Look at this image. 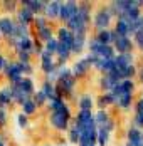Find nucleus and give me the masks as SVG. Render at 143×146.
Returning a JSON list of instances; mask_svg holds the SVG:
<instances>
[{
  "label": "nucleus",
  "instance_id": "nucleus-1",
  "mask_svg": "<svg viewBox=\"0 0 143 146\" xmlns=\"http://www.w3.org/2000/svg\"><path fill=\"white\" fill-rule=\"evenodd\" d=\"M71 119H72L71 109L66 102H62L56 111H51V114H49V123L57 131H69Z\"/></svg>",
  "mask_w": 143,
  "mask_h": 146
},
{
  "label": "nucleus",
  "instance_id": "nucleus-2",
  "mask_svg": "<svg viewBox=\"0 0 143 146\" xmlns=\"http://www.w3.org/2000/svg\"><path fill=\"white\" fill-rule=\"evenodd\" d=\"M88 50H89V54L98 56L101 59H114L116 57V50H114L113 45L101 44L100 40H96L94 37L88 40Z\"/></svg>",
  "mask_w": 143,
  "mask_h": 146
},
{
  "label": "nucleus",
  "instance_id": "nucleus-3",
  "mask_svg": "<svg viewBox=\"0 0 143 146\" xmlns=\"http://www.w3.org/2000/svg\"><path fill=\"white\" fill-rule=\"evenodd\" d=\"M3 76L9 79L10 86H17V84L24 79V74H22V71H20L19 60H9L7 67L3 69Z\"/></svg>",
  "mask_w": 143,
  "mask_h": 146
},
{
  "label": "nucleus",
  "instance_id": "nucleus-4",
  "mask_svg": "<svg viewBox=\"0 0 143 146\" xmlns=\"http://www.w3.org/2000/svg\"><path fill=\"white\" fill-rule=\"evenodd\" d=\"M111 15H110V12L106 10V7H103V9H100L96 14H94V17H93V25H94V29L98 30H106L108 27H110V22H111Z\"/></svg>",
  "mask_w": 143,
  "mask_h": 146
},
{
  "label": "nucleus",
  "instance_id": "nucleus-5",
  "mask_svg": "<svg viewBox=\"0 0 143 146\" xmlns=\"http://www.w3.org/2000/svg\"><path fill=\"white\" fill-rule=\"evenodd\" d=\"M41 69H42V72L45 76H51L52 72L57 71V62L54 60V56H51L45 50L41 54Z\"/></svg>",
  "mask_w": 143,
  "mask_h": 146
},
{
  "label": "nucleus",
  "instance_id": "nucleus-6",
  "mask_svg": "<svg viewBox=\"0 0 143 146\" xmlns=\"http://www.w3.org/2000/svg\"><path fill=\"white\" fill-rule=\"evenodd\" d=\"M61 7H62V2H59V0H51V2L45 3V9H44L42 15L47 20H56V19H59Z\"/></svg>",
  "mask_w": 143,
  "mask_h": 146
},
{
  "label": "nucleus",
  "instance_id": "nucleus-7",
  "mask_svg": "<svg viewBox=\"0 0 143 146\" xmlns=\"http://www.w3.org/2000/svg\"><path fill=\"white\" fill-rule=\"evenodd\" d=\"M114 50L118 54H128V52H133V47H135V42L131 40V37H118L116 42L113 44Z\"/></svg>",
  "mask_w": 143,
  "mask_h": 146
},
{
  "label": "nucleus",
  "instance_id": "nucleus-8",
  "mask_svg": "<svg viewBox=\"0 0 143 146\" xmlns=\"http://www.w3.org/2000/svg\"><path fill=\"white\" fill-rule=\"evenodd\" d=\"M22 5V9H29L34 15L44 14V9H45V0H20L19 2Z\"/></svg>",
  "mask_w": 143,
  "mask_h": 146
},
{
  "label": "nucleus",
  "instance_id": "nucleus-9",
  "mask_svg": "<svg viewBox=\"0 0 143 146\" xmlns=\"http://www.w3.org/2000/svg\"><path fill=\"white\" fill-rule=\"evenodd\" d=\"M15 25H17V22L12 20L10 17H2V19H0V32H2V37L10 39V37L14 35Z\"/></svg>",
  "mask_w": 143,
  "mask_h": 146
},
{
  "label": "nucleus",
  "instance_id": "nucleus-10",
  "mask_svg": "<svg viewBox=\"0 0 143 146\" xmlns=\"http://www.w3.org/2000/svg\"><path fill=\"white\" fill-rule=\"evenodd\" d=\"M91 67H93V66H91V62H89L86 57L79 59V60H76V62H74V66H72V76L78 79V77L84 76Z\"/></svg>",
  "mask_w": 143,
  "mask_h": 146
},
{
  "label": "nucleus",
  "instance_id": "nucleus-11",
  "mask_svg": "<svg viewBox=\"0 0 143 146\" xmlns=\"http://www.w3.org/2000/svg\"><path fill=\"white\" fill-rule=\"evenodd\" d=\"M79 145H98V128H89L81 131Z\"/></svg>",
  "mask_w": 143,
  "mask_h": 146
},
{
  "label": "nucleus",
  "instance_id": "nucleus-12",
  "mask_svg": "<svg viewBox=\"0 0 143 146\" xmlns=\"http://www.w3.org/2000/svg\"><path fill=\"white\" fill-rule=\"evenodd\" d=\"M114 62H116V67H118V69L125 71L126 67H130V66L135 64V56H133V52H128V54H118V56L114 57Z\"/></svg>",
  "mask_w": 143,
  "mask_h": 146
},
{
  "label": "nucleus",
  "instance_id": "nucleus-13",
  "mask_svg": "<svg viewBox=\"0 0 143 146\" xmlns=\"http://www.w3.org/2000/svg\"><path fill=\"white\" fill-rule=\"evenodd\" d=\"M12 102H14V98H12V88H10V86L0 88V108H2V109H7Z\"/></svg>",
  "mask_w": 143,
  "mask_h": 146
},
{
  "label": "nucleus",
  "instance_id": "nucleus-14",
  "mask_svg": "<svg viewBox=\"0 0 143 146\" xmlns=\"http://www.w3.org/2000/svg\"><path fill=\"white\" fill-rule=\"evenodd\" d=\"M34 20H35V15L32 14L29 9H19V12H17V24H22V25H30V24H34Z\"/></svg>",
  "mask_w": 143,
  "mask_h": 146
},
{
  "label": "nucleus",
  "instance_id": "nucleus-15",
  "mask_svg": "<svg viewBox=\"0 0 143 146\" xmlns=\"http://www.w3.org/2000/svg\"><path fill=\"white\" fill-rule=\"evenodd\" d=\"M17 88L20 89L24 94H27L29 98H32L35 92H37V89H35V84H34V81L30 79V77H24L19 84H17Z\"/></svg>",
  "mask_w": 143,
  "mask_h": 146
},
{
  "label": "nucleus",
  "instance_id": "nucleus-16",
  "mask_svg": "<svg viewBox=\"0 0 143 146\" xmlns=\"http://www.w3.org/2000/svg\"><path fill=\"white\" fill-rule=\"evenodd\" d=\"M88 45V37L86 34H74V42H72V54H81Z\"/></svg>",
  "mask_w": 143,
  "mask_h": 146
},
{
  "label": "nucleus",
  "instance_id": "nucleus-17",
  "mask_svg": "<svg viewBox=\"0 0 143 146\" xmlns=\"http://www.w3.org/2000/svg\"><path fill=\"white\" fill-rule=\"evenodd\" d=\"M126 141H128V143H133V145H142L143 143V136H142L140 128H136V126H130L128 129H126Z\"/></svg>",
  "mask_w": 143,
  "mask_h": 146
},
{
  "label": "nucleus",
  "instance_id": "nucleus-18",
  "mask_svg": "<svg viewBox=\"0 0 143 146\" xmlns=\"http://www.w3.org/2000/svg\"><path fill=\"white\" fill-rule=\"evenodd\" d=\"M57 40H59V42H64V44H67V45H71V47H72V42H74V34H72L66 25H62V27H59V29H57Z\"/></svg>",
  "mask_w": 143,
  "mask_h": 146
},
{
  "label": "nucleus",
  "instance_id": "nucleus-19",
  "mask_svg": "<svg viewBox=\"0 0 143 146\" xmlns=\"http://www.w3.org/2000/svg\"><path fill=\"white\" fill-rule=\"evenodd\" d=\"M93 106H94V98L91 94H83L79 96L78 99V108L79 111H93Z\"/></svg>",
  "mask_w": 143,
  "mask_h": 146
},
{
  "label": "nucleus",
  "instance_id": "nucleus-20",
  "mask_svg": "<svg viewBox=\"0 0 143 146\" xmlns=\"http://www.w3.org/2000/svg\"><path fill=\"white\" fill-rule=\"evenodd\" d=\"M133 123L136 128L143 129V99L140 98L136 104H135V116H133Z\"/></svg>",
  "mask_w": 143,
  "mask_h": 146
},
{
  "label": "nucleus",
  "instance_id": "nucleus-21",
  "mask_svg": "<svg viewBox=\"0 0 143 146\" xmlns=\"http://www.w3.org/2000/svg\"><path fill=\"white\" fill-rule=\"evenodd\" d=\"M114 86H116V82H114V81L110 77V76H108V74H103V76L100 77V89L103 91V94L111 92Z\"/></svg>",
  "mask_w": 143,
  "mask_h": 146
},
{
  "label": "nucleus",
  "instance_id": "nucleus-22",
  "mask_svg": "<svg viewBox=\"0 0 143 146\" xmlns=\"http://www.w3.org/2000/svg\"><path fill=\"white\" fill-rule=\"evenodd\" d=\"M131 104H133V94H126V92H123L118 99H116V104L114 106H118L120 109H130L131 108Z\"/></svg>",
  "mask_w": 143,
  "mask_h": 146
},
{
  "label": "nucleus",
  "instance_id": "nucleus-23",
  "mask_svg": "<svg viewBox=\"0 0 143 146\" xmlns=\"http://www.w3.org/2000/svg\"><path fill=\"white\" fill-rule=\"evenodd\" d=\"M25 37H30V30H29L27 25H22V24H17L15 25V30H14V35L10 39L14 40H20V39H25ZM9 39V40H10Z\"/></svg>",
  "mask_w": 143,
  "mask_h": 146
},
{
  "label": "nucleus",
  "instance_id": "nucleus-24",
  "mask_svg": "<svg viewBox=\"0 0 143 146\" xmlns=\"http://www.w3.org/2000/svg\"><path fill=\"white\" fill-rule=\"evenodd\" d=\"M111 104H116V99H114V96L111 92L101 94L100 98H98V106H100V109H106V108L111 106Z\"/></svg>",
  "mask_w": 143,
  "mask_h": 146
},
{
  "label": "nucleus",
  "instance_id": "nucleus-25",
  "mask_svg": "<svg viewBox=\"0 0 143 146\" xmlns=\"http://www.w3.org/2000/svg\"><path fill=\"white\" fill-rule=\"evenodd\" d=\"M114 30H116V34L121 35V37H130L128 22H125V20H121V19L116 20V24H114Z\"/></svg>",
  "mask_w": 143,
  "mask_h": 146
},
{
  "label": "nucleus",
  "instance_id": "nucleus-26",
  "mask_svg": "<svg viewBox=\"0 0 143 146\" xmlns=\"http://www.w3.org/2000/svg\"><path fill=\"white\" fill-rule=\"evenodd\" d=\"M54 39V32L51 29V25L49 27H44V29L37 30V40H42L44 44H47L49 40H52Z\"/></svg>",
  "mask_w": 143,
  "mask_h": 146
},
{
  "label": "nucleus",
  "instance_id": "nucleus-27",
  "mask_svg": "<svg viewBox=\"0 0 143 146\" xmlns=\"http://www.w3.org/2000/svg\"><path fill=\"white\" fill-rule=\"evenodd\" d=\"M10 88H12V98H14V102H15V104L22 106V104L27 101V99H30L27 94H24V92L17 88V86H10Z\"/></svg>",
  "mask_w": 143,
  "mask_h": 146
},
{
  "label": "nucleus",
  "instance_id": "nucleus-28",
  "mask_svg": "<svg viewBox=\"0 0 143 146\" xmlns=\"http://www.w3.org/2000/svg\"><path fill=\"white\" fill-rule=\"evenodd\" d=\"M20 108H22V113H24L25 116H32V114H35V111L39 109V108H37V104L34 102V99H32V98H30V99H27V101L24 102Z\"/></svg>",
  "mask_w": 143,
  "mask_h": 146
},
{
  "label": "nucleus",
  "instance_id": "nucleus-29",
  "mask_svg": "<svg viewBox=\"0 0 143 146\" xmlns=\"http://www.w3.org/2000/svg\"><path fill=\"white\" fill-rule=\"evenodd\" d=\"M41 91H42L44 94L47 96V99H51L52 96H56V94H57L56 84H52V82H49V81H44V82H42V86H41Z\"/></svg>",
  "mask_w": 143,
  "mask_h": 146
},
{
  "label": "nucleus",
  "instance_id": "nucleus-30",
  "mask_svg": "<svg viewBox=\"0 0 143 146\" xmlns=\"http://www.w3.org/2000/svg\"><path fill=\"white\" fill-rule=\"evenodd\" d=\"M71 19H72V15H71V10H69V5H67V2H62L61 14H59V20H61V22H64V24H67Z\"/></svg>",
  "mask_w": 143,
  "mask_h": 146
},
{
  "label": "nucleus",
  "instance_id": "nucleus-31",
  "mask_svg": "<svg viewBox=\"0 0 143 146\" xmlns=\"http://www.w3.org/2000/svg\"><path fill=\"white\" fill-rule=\"evenodd\" d=\"M67 139H69L71 145L79 146V143H81V131H78L76 128H69V131H67Z\"/></svg>",
  "mask_w": 143,
  "mask_h": 146
},
{
  "label": "nucleus",
  "instance_id": "nucleus-32",
  "mask_svg": "<svg viewBox=\"0 0 143 146\" xmlns=\"http://www.w3.org/2000/svg\"><path fill=\"white\" fill-rule=\"evenodd\" d=\"M111 138V133L106 129H98V146H108Z\"/></svg>",
  "mask_w": 143,
  "mask_h": 146
},
{
  "label": "nucleus",
  "instance_id": "nucleus-33",
  "mask_svg": "<svg viewBox=\"0 0 143 146\" xmlns=\"http://www.w3.org/2000/svg\"><path fill=\"white\" fill-rule=\"evenodd\" d=\"M32 99H34V102L37 104V108H42V106H45V104H47V101H49V99H47V96L44 94L41 89H37V92L32 96Z\"/></svg>",
  "mask_w": 143,
  "mask_h": 146
},
{
  "label": "nucleus",
  "instance_id": "nucleus-34",
  "mask_svg": "<svg viewBox=\"0 0 143 146\" xmlns=\"http://www.w3.org/2000/svg\"><path fill=\"white\" fill-rule=\"evenodd\" d=\"M62 102H64V98H62V96H59V94H56V96H52V98L47 101V106H49V109H51V111H56Z\"/></svg>",
  "mask_w": 143,
  "mask_h": 146
},
{
  "label": "nucleus",
  "instance_id": "nucleus-35",
  "mask_svg": "<svg viewBox=\"0 0 143 146\" xmlns=\"http://www.w3.org/2000/svg\"><path fill=\"white\" fill-rule=\"evenodd\" d=\"M17 5H20L17 0H3V2H2V7H3V10H5V12H10V14L19 12V10H17Z\"/></svg>",
  "mask_w": 143,
  "mask_h": 146
},
{
  "label": "nucleus",
  "instance_id": "nucleus-36",
  "mask_svg": "<svg viewBox=\"0 0 143 146\" xmlns=\"http://www.w3.org/2000/svg\"><path fill=\"white\" fill-rule=\"evenodd\" d=\"M57 47H59V40H57V39H52V40H49L47 44L44 45V50L49 52L51 56H56L57 54Z\"/></svg>",
  "mask_w": 143,
  "mask_h": 146
},
{
  "label": "nucleus",
  "instance_id": "nucleus-37",
  "mask_svg": "<svg viewBox=\"0 0 143 146\" xmlns=\"http://www.w3.org/2000/svg\"><path fill=\"white\" fill-rule=\"evenodd\" d=\"M34 27H35V30H41V29H44V27H49V20H47L44 15H35Z\"/></svg>",
  "mask_w": 143,
  "mask_h": 146
},
{
  "label": "nucleus",
  "instance_id": "nucleus-38",
  "mask_svg": "<svg viewBox=\"0 0 143 146\" xmlns=\"http://www.w3.org/2000/svg\"><path fill=\"white\" fill-rule=\"evenodd\" d=\"M121 88H123V92L133 94V91H135V82H133V79H125V81H121Z\"/></svg>",
  "mask_w": 143,
  "mask_h": 146
},
{
  "label": "nucleus",
  "instance_id": "nucleus-39",
  "mask_svg": "<svg viewBox=\"0 0 143 146\" xmlns=\"http://www.w3.org/2000/svg\"><path fill=\"white\" fill-rule=\"evenodd\" d=\"M17 126H19L20 129H25L29 126V116H25L24 113H19V114H17Z\"/></svg>",
  "mask_w": 143,
  "mask_h": 146
},
{
  "label": "nucleus",
  "instance_id": "nucleus-40",
  "mask_svg": "<svg viewBox=\"0 0 143 146\" xmlns=\"http://www.w3.org/2000/svg\"><path fill=\"white\" fill-rule=\"evenodd\" d=\"M15 54H17V60L20 64H30V57H32L30 52H15Z\"/></svg>",
  "mask_w": 143,
  "mask_h": 146
},
{
  "label": "nucleus",
  "instance_id": "nucleus-41",
  "mask_svg": "<svg viewBox=\"0 0 143 146\" xmlns=\"http://www.w3.org/2000/svg\"><path fill=\"white\" fill-rule=\"evenodd\" d=\"M123 72H125V79H133V77H135V76L138 74V71H136V67H135V64H133V66L126 67V69H125Z\"/></svg>",
  "mask_w": 143,
  "mask_h": 146
},
{
  "label": "nucleus",
  "instance_id": "nucleus-42",
  "mask_svg": "<svg viewBox=\"0 0 143 146\" xmlns=\"http://www.w3.org/2000/svg\"><path fill=\"white\" fill-rule=\"evenodd\" d=\"M20 71H22L24 76H32L34 74V67H32V64H20Z\"/></svg>",
  "mask_w": 143,
  "mask_h": 146
},
{
  "label": "nucleus",
  "instance_id": "nucleus-43",
  "mask_svg": "<svg viewBox=\"0 0 143 146\" xmlns=\"http://www.w3.org/2000/svg\"><path fill=\"white\" fill-rule=\"evenodd\" d=\"M133 42H135V45L143 52V35L142 34H135V35H133Z\"/></svg>",
  "mask_w": 143,
  "mask_h": 146
},
{
  "label": "nucleus",
  "instance_id": "nucleus-44",
  "mask_svg": "<svg viewBox=\"0 0 143 146\" xmlns=\"http://www.w3.org/2000/svg\"><path fill=\"white\" fill-rule=\"evenodd\" d=\"M9 121V116H7V109H2L0 108V126H5Z\"/></svg>",
  "mask_w": 143,
  "mask_h": 146
},
{
  "label": "nucleus",
  "instance_id": "nucleus-45",
  "mask_svg": "<svg viewBox=\"0 0 143 146\" xmlns=\"http://www.w3.org/2000/svg\"><path fill=\"white\" fill-rule=\"evenodd\" d=\"M7 64H9V60H7V57H3V56L0 54V72H3V69L7 67Z\"/></svg>",
  "mask_w": 143,
  "mask_h": 146
},
{
  "label": "nucleus",
  "instance_id": "nucleus-46",
  "mask_svg": "<svg viewBox=\"0 0 143 146\" xmlns=\"http://www.w3.org/2000/svg\"><path fill=\"white\" fill-rule=\"evenodd\" d=\"M138 74H140V81H142V82H143V67H142V71H140V72H138Z\"/></svg>",
  "mask_w": 143,
  "mask_h": 146
},
{
  "label": "nucleus",
  "instance_id": "nucleus-47",
  "mask_svg": "<svg viewBox=\"0 0 143 146\" xmlns=\"http://www.w3.org/2000/svg\"><path fill=\"white\" fill-rule=\"evenodd\" d=\"M79 146H98V145H79Z\"/></svg>",
  "mask_w": 143,
  "mask_h": 146
},
{
  "label": "nucleus",
  "instance_id": "nucleus-48",
  "mask_svg": "<svg viewBox=\"0 0 143 146\" xmlns=\"http://www.w3.org/2000/svg\"><path fill=\"white\" fill-rule=\"evenodd\" d=\"M0 143H3V141H2V136H0Z\"/></svg>",
  "mask_w": 143,
  "mask_h": 146
},
{
  "label": "nucleus",
  "instance_id": "nucleus-49",
  "mask_svg": "<svg viewBox=\"0 0 143 146\" xmlns=\"http://www.w3.org/2000/svg\"><path fill=\"white\" fill-rule=\"evenodd\" d=\"M0 146H5V145H3V143H0Z\"/></svg>",
  "mask_w": 143,
  "mask_h": 146
},
{
  "label": "nucleus",
  "instance_id": "nucleus-50",
  "mask_svg": "<svg viewBox=\"0 0 143 146\" xmlns=\"http://www.w3.org/2000/svg\"><path fill=\"white\" fill-rule=\"evenodd\" d=\"M142 99H143V94H142Z\"/></svg>",
  "mask_w": 143,
  "mask_h": 146
},
{
  "label": "nucleus",
  "instance_id": "nucleus-51",
  "mask_svg": "<svg viewBox=\"0 0 143 146\" xmlns=\"http://www.w3.org/2000/svg\"><path fill=\"white\" fill-rule=\"evenodd\" d=\"M142 136H143V131H142Z\"/></svg>",
  "mask_w": 143,
  "mask_h": 146
},
{
  "label": "nucleus",
  "instance_id": "nucleus-52",
  "mask_svg": "<svg viewBox=\"0 0 143 146\" xmlns=\"http://www.w3.org/2000/svg\"><path fill=\"white\" fill-rule=\"evenodd\" d=\"M140 146H143V143H142V145H140Z\"/></svg>",
  "mask_w": 143,
  "mask_h": 146
}]
</instances>
